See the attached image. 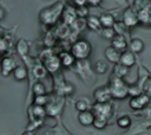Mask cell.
Wrapping results in <instances>:
<instances>
[{"mask_svg": "<svg viewBox=\"0 0 151 135\" xmlns=\"http://www.w3.org/2000/svg\"><path fill=\"white\" fill-rule=\"evenodd\" d=\"M114 31L117 34H120V36H124V37H130V28L123 22V20H117L114 26H113Z\"/></svg>", "mask_w": 151, "mask_h": 135, "instance_id": "obj_25", "label": "cell"}, {"mask_svg": "<svg viewBox=\"0 0 151 135\" xmlns=\"http://www.w3.org/2000/svg\"><path fill=\"white\" fill-rule=\"evenodd\" d=\"M15 49H17V52L19 53V56H20L22 59H25L26 57H28V56H27V54H28V43H27L26 39L20 38V39L17 41V44H15Z\"/></svg>", "mask_w": 151, "mask_h": 135, "instance_id": "obj_21", "label": "cell"}, {"mask_svg": "<svg viewBox=\"0 0 151 135\" xmlns=\"http://www.w3.org/2000/svg\"><path fill=\"white\" fill-rule=\"evenodd\" d=\"M50 98L51 96L45 94V95H38V96H33V104H37V105H41V107H46L50 102Z\"/></svg>", "mask_w": 151, "mask_h": 135, "instance_id": "obj_30", "label": "cell"}, {"mask_svg": "<svg viewBox=\"0 0 151 135\" xmlns=\"http://www.w3.org/2000/svg\"><path fill=\"white\" fill-rule=\"evenodd\" d=\"M64 2H66V4H70V2H73L74 0H63Z\"/></svg>", "mask_w": 151, "mask_h": 135, "instance_id": "obj_40", "label": "cell"}, {"mask_svg": "<svg viewBox=\"0 0 151 135\" xmlns=\"http://www.w3.org/2000/svg\"><path fill=\"white\" fill-rule=\"evenodd\" d=\"M76 12H77V15H78V18H80V19H86L90 14V9H88V6L87 5H85V6H78V7H76Z\"/></svg>", "mask_w": 151, "mask_h": 135, "instance_id": "obj_32", "label": "cell"}, {"mask_svg": "<svg viewBox=\"0 0 151 135\" xmlns=\"http://www.w3.org/2000/svg\"><path fill=\"white\" fill-rule=\"evenodd\" d=\"M74 108L78 112H81V111H86V110H92L93 104L91 103V101L87 97H79L74 103Z\"/></svg>", "mask_w": 151, "mask_h": 135, "instance_id": "obj_18", "label": "cell"}, {"mask_svg": "<svg viewBox=\"0 0 151 135\" xmlns=\"http://www.w3.org/2000/svg\"><path fill=\"white\" fill-rule=\"evenodd\" d=\"M99 33H100V36H101L104 39L110 40V41H111V40L113 39V37L117 34L113 27H103V30H101Z\"/></svg>", "mask_w": 151, "mask_h": 135, "instance_id": "obj_31", "label": "cell"}, {"mask_svg": "<svg viewBox=\"0 0 151 135\" xmlns=\"http://www.w3.org/2000/svg\"><path fill=\"white\" fill-rule=\"evenodd\" d=\"M5 17H6V9H5V7H1L0 8V19L4 20Z\"/></svg>", "mask_w": 151, "mask_h": 135, "instance_id": "obj_37", "label": "cell"}, {"mask_svg": "<svg viewBox=\"0 0 151 135\" xmlns=\"http://www.w3.org/2000/svg\"><path fill=\"white\" fill-rule=\"evenodd\" d=\"M71 52L77 58V60H87L92 53V45L87 39L80 38L72 44Z\"/></svg>", "mask_w": 151, "mask_h": 135, "instance_id": "obj_3", "label": "cell"}, {"mask_svg": "<svg viewBox=\"0 0 151 135\" xmlns=\"http://www.w3.org/2000/svg\"><path fill=\"white\" fill-rule=\"evenodd\" d=\"M137 62V57L136 53H133L131 50H126L124 52H122V57H120V62L123 65L127 66V68H132Z\"/></svg>", "mask_w": 151, "mask_h": 135, "instance_id": "obj_16", "label": "cell"}, {"mask_svg": "<svg viewBox=\"0 0 151 135\" xmlns=\"http://www.w3.org/2000/svg\"><path fill=\"white\" fill-rule=\"evenodd\" d=\"M99 18H100V22H101L103 27H113L114 24H116V21H117L116 20V17L112 13H110V12L101 13L99 15Z\"/></svg>", "mask_w": 151, "mask_h": 135, "instance_id": "obj_20", "label": "cell"}, {"mask_svg": "<svg viewBox=\"0 0 151 135\" xmlns=\"http://www.w3.org/2000/svg\"><path fill=\"white\" fill-rule=\"evenodd\" d=\"M150 78H151V72H150Z\"/></svg>", "mask_w": 151, "mask_h": 135, "instance_id": "obj_41", "label": "cell"}, {"mask_svg": "<svg viewBox=\"0 0 151 135\" xmlns=\"http://www.w3.org/2000/svg\"><path fill=\"white\" fill-rule=\"evenodd\" d=\"M144 91L150 96V98H151V78H149L147 81H146V83L144 84Z\"/></svg>", "mask_w": 151, "mask_h": 135, "instance_id": "obj_34", "label": "cell"}, {"mask_svg": "<svg viewBox=\"0 0 151 135\" xmlns=\"http://www.w3.org/2000/svg\"><path fill=\"white\" fill-rule=\"evenodd\" d=\"M77 120L81 126L90 127V126H93V122L96 120V115H94L93 110H86V111L79 112L77 116Z\"/></svg>", "mask_w": 151, "mask_h": 135, "instance_id": "obj_13", "label": "cell"}, {"mask_svg": "<svg viewBox=\"0 0 151 135\" xmlns=\"http://www.w3.org/2000/svg\"><path fill=\"white\" fill-rule=\"evenodd\" d=\"M73 4H74L76 7H78V6H85V5H88V0H74Z\"/></svg>", "mask_w": 151, "mask_h": 135, "instance_id": "obj_35", "label": "cell"}, {"mask_svg": "<svg viewBox=\"0 0 151 135\" xmlns=\"http://www.w3.org/2000/svg\"><path fill=\"white\" fill-rule=\"evenodd\" d=\"M65 2L59 0L57 2H53L52 5L44 7L39 14H38V19L39 21L44 25V26H53L58 22V20L60 18H63L64 11H65Z\"/></svg>", "mask_w": 151, "mask_h": 135, "instance_id": "obj_1", "label": "cell"}, {"mask_svg": "<svg viewBox=\"0 0 151 135\" xmlns=\"http://www.w3.org/2000/svg\"><path fill=\"white\" fill-rule=\"evenodd\" d=\"M59 58H60V63H61V66L64 68H73L76 64H77V58L73 56V53L71 51H61L58 53Z\"/></svg>", "mask_w": 151, "mask_h": 135, "instance_id": "obj_12", "label": "cell"}, {"mask_svg": "<svg viewBox=\"0 0 151 135\" xmlns=\"http://www.w3.org/2000/svg\"><path fill=\"white\" fill-rule=\"evenodd\" d=\"M78 19V15H77V12H76V7H72L70 5H66L65 6V11H64V14H63V20L65 24L67 25H71V24H74Z\"/></svg>", "mask_w": 151, "mask_h": 135, "instance_id": "obj_14", "label": "cell"}, {"mask_svg": "<svg viewBox=\"0 0 151 135\" xmlns=\"http://www.w3.org/2000/svg\"><path fill=\"white\" fill-rule=\"evenodd\" d=\"M12 76H13V78H14L17 82H22V81H25V79L27 78V76H28V70H27V68L24 66V65H18V66L15 68V70L13 71Z\"/></svg>", "mask_w": 151, "mask_h": 135, "instance_id": "obj_22", "label": "cell"}, {"mask_svg": "<svg viewBox=\"0 0 151 135\" xmlns=\"http://www.w3.org/2000/svg\"><path fill=\"white\" fill-rule=\"evenodd\" d=\"M107 123H109V120H106V118H104V117L96 116V120H94V122H93V127H94L96 129L100 130V129L106 128Z\"/></svg>", "mask_w": 151, "mask_h": 135, "instance_id": "obj_33", "label": "cell"}, {"mask_svg": "<svg viewBox=\"0 0 151 135\" xmlns=\"http://www.w3.org/2000/svg\"><path fill=\"white\" fill-rule=\"evenodd\" d=\"M139 21L143 25H151V7L138 11Z\"/></svg>", "mask_w": 151, "mask_h": 135, "instance_id": "obj_26", "label": "cell"}, {"mask_svg": "<svg viewBox=\"0 0 151 135\" xmlns=\"http://www.w3.org/2000/svg\"><path fill=\"white\" fill-rule=\"evenodd\" d=\"M127 1V5H132L134 2V0H126Z\"/></svg>", "mask_w": 151, "mask_h": 135, "instance_id": "obj_39", "label": "cell"}, {"mask_svg": "<svg viewBox=\"0 0 151 135\" xmlns=\"http://www.w3.org/2000/svg\"><path fill=\"white\" fill-rule=\"evenodd\" d=\"M101 1L103 0H88V5L92 7H98L101 4Z\"/></svg>", "mask_w": 151, "mask_h": 135, "instance_id": "obj_36", "label": "cell"}, {"mask_svg": "<svg viewBox=\"0 0 151 135\" xmlns=\"http://www.w3.org/2000/svg\"><path fill=\"white\" fill-rule=\"evenodd\" d=\"M32 92H33V96L45 95V94H47L45 84H44L42 82H40V81H37V82L33 83V85H32Z\"/></svg>", "mask_w": 151, "mask_h": 135, "instance_id": "obj_28", "label": "cell"}, {"mask_svg": "<svg viewBox=\"0 0 151 135\" xmlns=\"http://www.w3.org/2000/svg\"><path fill=\"white\" fill-rule=\"evenodd\" d=\"M41 60H42V64L45 65V68L47 69V71L50 73H55L61 68L60 58H59L58 54L48 53L47 56H45V58H41Z\"/></svg>", "mask_w": 151, "mask_h": 135, "instance_id": "obj_7", "label": "cell"}, {"mask_svg": "<svg viewBox=\"0 0 151 135\" xmlns=\"http://www.w3.org/2000/svg\"><path fill=\"white\" fill-rule=\"evenodd\" d=\"M129 70H130V68L123 65L122 63H118V64H114V65H113L112 75H114V76H117V77H120V78H124V77L127 76Z\"/></svg>", "mask_w": 151, "mask_h": 135, "instance_id": "obj_24", "label": "cell"}, {"mask_svg": "<svg viewBox=\"0 0 151 135\" xmlns=\"http://www.w3.org/2000/svg\"><path fill=\"white\" fill-rule=\"evenodd\" d=\"M104 57L109 63L112 64H118L120 62V57H122V52L119 50H117L116 47H113L112 45H109L105 47L104 50Z\"/></svg>", "mask_w": 151, "mask_h": 135, "instance_id": "obj_11", "label": "cell"}, {"mask_svg": "<svg viewBox=\"0 0 151 135\" xmlns=\"http://www.w3.org/2000/svg\"><path fill=\"white\" fill-rule=\"evenodd\" d=\"M113 1H114V2H117V4H118V5H120V6H122V5H126V4H127V1H126V0H113Z\"/></svg>", "mask_w": 151, "mask_h": 135, "instance_id": "obj_38", "label": "cell"}, {"mask_svg": "<svg viewBox=\"0 0 151 135\" xmlns=\"http://www.w3.org/2000/svg\"><path fill=\"white\" fill-rule=\"evenodd\" d=\"M112 98L113 97H112V92L109 84L98 86L97 89L93 90V99L96 103H109L111 102Z\"/></svg>", "mask_w": 151, "mask_h": 135, "instance_id": "obj_6", "label": "cell"}, {"mask_svg": "<svg viewBox=\"0 0 151 135\" xmlns=\"http://www.w3.org/2000/svg\"><path fill=\"white\" fill-rule=\"evenodd\" d=\"M15 59L12 56H4L1 59V75L4 77H7L13 73V71L17 68Z\"/></svg>", "mask_w": 151, "mask_h": 135, "instance_id": "obj_9", "label": "cell"}, {"mask_svg": "<svg viewBox=\"0 0 151 135\" xmlns=\"http://www.w3.org/2000/svg\"><path fill=\"white\" fill-rule=\"evenodd\" d=\"M92 110L96 116L104 117L106 120H110L113 115V107H112L111 102H109V103H96L94 102Z\"/></svg>", "mask_w": 151, "mask_h": 135, "instance_id": "obj_8", "label": "cell"}, {"mask_svg": "<svg viewBox=\"0 0 151 135\" xmlns=\"http://www.w3.org/2000/svg\"><path fill=\"white\" fill-rule=\"evenodd\" d=\"M144 49H145V43L140 38H132L129 43V50H131L136 54L142 53Z\"/></svg>", "mask_w": 151, "mask_h": 135, "instance_id": "obj_19", "label": "cell"}, {"mask_svg": "<svg viewBox=\"0 0 151 135\" xmlns=\"http://www.w3.org/2000/svg\"><path fill=\"white\" fill-rule=\"evenodd\" d=\"M47 72H48V71H47V69L45 68L44 64H35V65H33L32 73H33V76L37 78V81L45 78L46 75H47Z\"/></svg>", "mask_w": 151, "mask_h": 135, "instance_id": "obj_23", "label": "cell"}, {"mask_svg": "<svg viewBox=\"0 0 151 135\" xmlns=\"http://www.w3.org/2000/svg\"><path fill=\"white\" fill-rule=\"evenodd\" d=\"M47 115L46 111V107H41V105H37V104H31L28 108V116L31 122L32 121H42V118Z\"/></svg>", "mask_w": 151, "mask_h": 135, "instance_id": "obj_10", "label": "cell"}, {"mask_svg": "<svg viewBox=\"0 0 151 135\" xmlns=\"http://www.w3.org/2000/svg\"><path fill=\"white\" fill-rule=\"evenodd\" d=\"M107 69H109L107 62L104 60V59H98L93 65V70L97 75H104L107 71Z\"/></svg>", "mask_w": 151, "mask_h": 135, "instance_id": "obj_27", "label": "cell"}, {"mask_svg": "<svg viewBox=\"0 0 151 135\" xmlns=\"http://www.w3.org/2000/svg\"><path fill=\"white\" fill-rule=\"evenodd\" d=\"M123 22L129 27V28H134L140 24L139 17H138V11L133 8L132 6H127L123 11V17H122Z\"/></svg>", "mask_w": 151, "mask_h": 135, "instance_id": "obj_4", "label": "cell"}, {"mask_svg": "<svg viewBox=\"0 0 151 135\" xmlns=\"http://www.w3.org/2000/svg\"><path fill=\"white\" fill-rule=\"evenodd\" d=\"M150 102H151L150 96H149L145 91H143L142 94H139V95L133 96V97L130 98V101H129V107H130L132 110L138 111V110L145 109V108L150 104Z\"/></svg>", "mask_w": 151, "mask_h": 135, "instance_id": "obj_5", "label": "cell"}, {"mask_svg": "<svg viewBox=\"0 0 151 135\" xmlns=\"http://www.w3.org/2000/svg\"><path fill=\"white\" fill-rule=\"evenodd\" d=\"M86 27H88L91 31L100 32L103 30V25L100 22V18L97 15H88L86 18Z\"/></svg>", "mask_w": 151, "mask_h": 135, "instance_id": "obj_17", "label": "cell"}, {"mask_svg": "<svg viewBox=\"0 0 151 135\" xmlns=\"http://www.w3.org/2000/svg\"><path fill=\"white\" fill-rule=\"evenodd\" d=\"M132 124V120L129 115H122L117 118V126L122 129H127Z\"/></svg>", "mask_w": 151, "mask_h": 135, "instance_id": "obj_29", "label": "cell"}, {"mask_svg": "<svg viewBox=\"0 0 151 135\" xmlns=\"http://www.w3.org/2000/svg\"><path fill=\"white\" fill-rule=\"evenodd\" d=\"M109 86L114 99H124L130 96V84L124 81V78L112 75L109 79Z\"/></svg>", "mask_w": 151, "mask_h": 135, "instance_id": "obj_2", "label": "cell"}, {"mask_svg": "<svg viewBox=\"0 0 151 135\" xmlns=\"http://www.w3.org/2000/svg\"><path fill=\"white\" fill-rule=\"evenodd\" d=\"M111 45L113 47H116L117 50H119L120 52H124L129 49V43H127V38L120 34H116L113 37V39L111 40Z\"/></svg>", "mask_w": 151, "mask_h": 135, "instance_id": "obj_15", "label": "cell"}]
</instances>
